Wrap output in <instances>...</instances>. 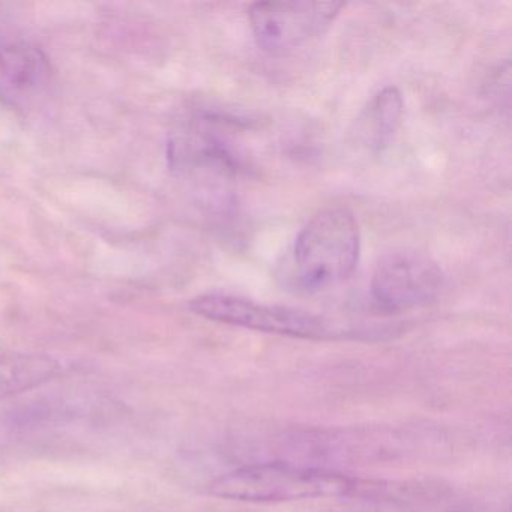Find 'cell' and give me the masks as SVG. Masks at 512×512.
I'll list each match as a JSON object with an SVG mask.
<instances>
[{
  "label": "cell",
  "instance_id": "cell-1",
  "mask_svg": "<svg viewBox=\"0 0 512 512\" xmlns=\"http://www.w3.org/2000/svg\"><path fill=\"white\" fill-rule=\"evenodd\" d=\"M358 482L334 470L289 463H260L239 467L209 485V493L238 502H292L349 496Z\"/></svg>",
  "mask_w": 512,
  "mask_h": 512
},
{
  "label": "cell",
  "instance_id": "cell-2",
  "mask_svg": "<svg viewBox=\"0 0 512 512\" xmlns=\"http://www.w3.org/2000/svg\"><path fill=\"white\" fill-rule=\"evenodd\" d=\"M361 254V235L352 212L328 208L317 212L296 236L293 269L305 292H320L346 281Z\"/></svg>",
  "mask_w": 512,
  "mask_h": 512
},
{
  "label": "cell",
  "instance_id": "cell-3",
  "mask_svg": "<svg viewBox=\"0 0 512 512\" xmlns=\"http://www.w3.org/2000/svg\"><path fill=\"white\" fill-rule=\"evenodd\" d=\"M190 310L212 322L302 340H331L337 331L323 317L296 308L259 304L239 296L208 293L191 299Z\"/></svg>",
  "mask_w": 512,
  "mask_h": 512
},
{
  "label": "cell",
  "instance_id": "cell-4",
  "mask_svg": "<svg viewBox=\"0 0 512 512\" xmlns=\"http://www.w3.org/2000/svg\"><path fill=\"white\" fill-rule=\"evenodd\" d=\"M443 286L436 262L416 251H395L377 263L371 296L383 311H404L434 301Z\"/></svg>",
  "mask_w": 512,
  "mask_h": 512
},
{
  "label": "cell",
  "instance_id": "cell-5",
  "mask_svg": "<svg viewBox=\"0 0 512 512\" xmlns=\"http://www.w3.org/2000/svg\"><path fill=\"white\" fill-rule=\"evenodd\" d=\"M343 8V2H257L251 5L248 20L259 46L277 52L322 34Z\"/></svg>",
  "mask_w": 512,
  "mask_h": 512
},
{
  "label": "cell",
  "instance_id": "cell-6",
  "mask_svg": "<svg viewBox=\"0 0 512 512\" xmlns=\"http://www.w3.org/2000/svg\"><path fill=\"white\" fill-rule=\"evenodd\" d=\"M169 157L173 169L196 178L230 179L241 169V158L211 118L196 119L176 131Z\"/></svg>",
  "mask_w": 512,
  "mask_h": 512
},
{
  "label": "cell",
  "instance_id": "cell-7",
  "mask_svg": "<svg viewBox=\"0 0 512 512\" xmlns=\"http://www.w3.org/2000/svg\"><path fill=\"white\" fill-rule=\"evenodd\" d=\"M61 373V362L50 356L0 355V398L31 391Z\"/></svg>",
  "mask_w": 512,
  "mask_h": 512
},
{
  "label": "cell",
  "instance_id": "cell-8",
  "mask_svg": "<svg viewBox=\"0 0 512 512\" xmlns=\"http://www.w3.org/2000/svg\"><path fill=\"white\" fill-rule=\"evenodd\" d=\"M403 98L397 88L382 89L374 95L362 113L361 134L367 146L380 151L388 145L400 127Z\"/></svg>",
  "mask_w": 512,
  "mask_h": 512
}]
</instances>
